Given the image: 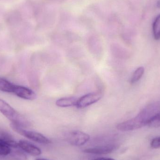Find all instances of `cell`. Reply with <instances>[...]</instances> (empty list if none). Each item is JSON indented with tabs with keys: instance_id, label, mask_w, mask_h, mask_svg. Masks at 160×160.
Listing matches in <instances>:
<instances>
[{
	"instance_id": "obj_1",
	"label": "cell",
	"mask_w": 160,
	"mask_h": 160,
	"mask_svg": "<svg viewBox=\"0 0 160 160\" xmlns=\"http://www.w3.org/2000/svg\"><path fill=\"white\" fill-rule=\"evenodd\" d=\"M160 111V103L153 102L146 106L136 116L119 123L117 126L118 130L130 131L141 128L148 124L151 118Z\"/></svg>"
},
{
	"instance_id": "obj_2",
	"label": "cell",
	"mask_w": 160,
	"mask_h": 160,
	"mask_svg": "<svg viewBox=\"0 0 160 160\" xmlns=\"http://www.w3.org/2000/svg\"><path fill=\"white\" fill-rule=\"evenodd\" d=\"M0 112L9 119L11 123L22 128L29 126V122L7 102L0 98Z\"/></svg>"
},
{
	"instance_id": "obj_3",
	"label": "cell",
	"mask_w": 160,
	"mask_h": 160,
	"mask_svg": "<svg viewBox=\"0 0 160 160\" xmlns=\"http://www.w3.org/2000/svg\"><path fill=\"white\" fill-rule=\"evenodd\" d=\"M10 127L17 133L34 142L44 144H48L51 143V141L48 138L39 132L26 130L22 127L14 123H11Z\"/></svg>"
},
{
	"instance_id": "obj_4",
	"label": "cell",
	"mask_w": 160,
	"mask_h": 160,
	"mask_svg": "<svg viewBox=\"0 0 160 160\" xmlns=\"http://www.w3.org/2000/svg\"><path fill=\"white\" fill-rule=\"evenodd\" d=\"M102 97V94L99 92L88 93L78 99L76 107L82 109L98 101Z\"/></svg>"
},
{
	"instance_id": "obj_5",
	"label": "cell",
	"mask_w": 160,
	"mask_h": 160,
	"mask_svg": "<svg viewBox=\"0 0 160 160\" xmlns=\"http://www.w3.org/2000/svg\"><path fill=\"white\" fill-rule=\"evenodd\" d=\"M89 139L90 136L88 134L80 131L72 132L67 137L68 142L76 146H80L85 144Z\"/></svg>"
},
{
	"instance_id": "obj_6",
	"label": "cell",
	"mask_w": 160,
	"mask_h": 160,
	"mask_svg": "<svg viewBox=\"0 0 160 160\" xmlns=\"http://www.w3.org/2000/svg\"><path fill=\"white\" fill-rule=\"evenodd\" d=\"M13 93L24 99L33 100L36 98V95L32 90L22 86L16 85Z\"/></svg>"
},
{
	"instance_id": "obj_7",
	"label": "cell",
	"mask_w": 160,
	"mask_h": 160,
	"mask_svg": "<svg viewBox=\"0 0 160 160\" xmlns=\"http://www.w3.org/2000/svg\"><path fill=\"white\" fill-rule=\"evenodd\" d=\"M117 148V146L113 145L99 146L87 148L83 152L88 154H97V155H106L112 153Z\"/></svg>"
},
{
	"instance_id": "obj_8",
	"label": "cell",
	"mask_w": 160,
	"mask_h": 160,
	"mask_svg": "<svg viewBox=\"0 0 160 160\" xmlns=\"http://www.w3.org/2000/svg\"><path fill=\"white\" fill-rule=\"evenodd\" d=\"M18 144V147L20 148L23 151L31 156L35 157L41 155V151L40 148L27 141L20 140Z\"/></svg>"
},
{
	"instance_id": "obj_9",
	"label": "cell",
	"mask_w": 160,
	"mask_h": 160,
	"mask_svg": "<svg viewBox=\"0 0 160 160\" xmlns=\"http://www.w3.org/2000/svg\"><path fill=\"white\" fill-rule=\"evenodd\" d=\"M0 142L12 148L18 147V143L14 137L7 132L0 130Z\"/></svg>"
},
{
	"instance_id": "obj_10",
	"label": "cell",
	"mask_w": 160,
	"mask_h": 160,
	"mask_svg": "<svg viewBox=\"0 0 160 160\" xmlns=\"http://www.w3.org/2000/svg\"><path fill=\"white\" fill-rule=\"evenodd\" d=\"M78 99L74 97H67L59 99L56 102L57 106L60 107H68L76 106Z\"/></svg>"
},
{
	"instance_id": "obj_11",
	"label": "cell",
	"mask_w": 160,
	"mask_h": 160,
	"mask_svg": "<svg viewBox=\"0 0 160 160\" xmlns=\"http://www.w3.org/2000/svg\"><path fill=\"white\" fill-rule=\"evenodd\" d=\"M0 160H27V158L23 152L17 150L7 156L0 157Z\"/></svg>"
},
{
	"instance_id": "obj_12",
	"label": "cell",
	"mask_w": 160,
	"mask_h": 160,
	"mask_svg": "<svg viewBox=\"0 0 160 160\" xmlns=\"http://www.w3.org/2000/svg\"><path fill=\"white\" fill-rule=\"evenodd\" d=\"M16 85L9 81L0 78V90L7 93H13Z\"/></svg>"
},
{
	"instance_id": "obj_13",
	"label": "cell",
	"mask_w": 160,
	"mask_h": 160,
	"mask_svg": "<svg viewBox=\"0 0 160 160\" xmlns=\"http://www.w3.org/2000/svg\"><path fill=\"white\" fill-rule=\"evenodd\" d=\"M153 33L156 40L160 39V14L155 19L153 24Z\"/></svg>"
},
{
	"instance_id": "obj_14",
	"label": "cell",
	"mask_w": 160,
	"mask_h": 160,
	"mask_svg": "<svg viewBox=\"0 0 160 160\" xmlns=\"http://www.w3.org/2000/svg\"><path fill=\"white\" fill-rule=\"evenodd\" d=\"M144 72L145 69L143 67H140L137 68L132 76L130 79L131 83H135L138 82L142 77Z\"/></svg>"
},
{
	"instance_id": "obj_15",
	"label": "cell",
	"mask_w": 160,
	"mask_h": 160,
	"mask_svg": "<svg viewBox=\"0 0 160 160\" xmlns=\"http://www.w3.org/2000/svg\"><path fill=\"white\" fill-rule=\"evenodd\" d=\"M148 126L151 128H160V111L151 118Z\"/></svg>"
},
{
	"instance_id": "obj_16",
	"label": "cell",
	"mask_w": 160,
	"mask_h": 160,
	"mask_svg": "<svg viewBox=\"0 0 160 160\" xmlns=\"http://www.w3.org/2000/svg\"><path fill=\"white\" fill-rule=\"evenodd\" d=\"M11 152L10 147L0 142V157L7 156Z\"/></svg>"
},
{
	"instance_id": "obj_17",
	"label": "cell",
	"mask_w": 160,
	"mask_h": 160,
	"mask_svg": "<svg viewBox=\"0 0 160 160\" xmlns=\"http://www.w3.org/2000/svg\"><path fill=\"white\" fill-rule=\"evenodd\" d=\"M150 145L153 148H160V136L153 139L151 141Z\"/></svg>"
},
{
	"instance_id": "obj_18",
	"label": "cell",
	"mask_w": 160,
	"mask_h": 160,
	"mask_svg": "<svg viewBox=\"0 0 160 160\" xmlns=\"http://www.w3.org/2000/svg\"><path fill=\"white\" fill-rule=\"evenodd\" d=\"M94 160H116L114 159L111 158H98L95 159Z\"/></svg>"
},
{
	"instance_id": "obj_19",
	"label": "cell",
	"mask_w": 160,
	"mask_h": 160,
	"mask_svg": "<svg viewBox=\"0 0 160 160\" xmlns=\"http://www.w3.org/2000/svg\"><path fill=\"white\" fill-rule=\"evenodd\" d=\"M157 6L158 7V8H160V0L158 1V3H157Z\"/></svg>"
},
{
	"instance_id": "obj_20",
	"label": "cell",
	"mask_w": 160,
	"mask_h": 160,
	"mask_svg": "<svg viewBox=\"0 0 160 160\" xmlns=\"http://www.w3.org/2000/svg\"><path fill=\"white\" fill-rule=\"evenodd\" d=\"M36 160H48L44 159L39 158V159H37Z\"/></svg>"
}]
</instances>
